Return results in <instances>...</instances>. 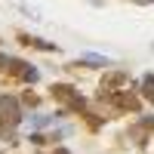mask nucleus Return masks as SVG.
I'll return each instance as SVG.
<instances>
[{
  "label": "nucleus",
  "instance_id": "f257e3e1",
  "mask_svg": "<svg viewBox=\"0 0 154 154\" xmlns=\"http://www.w3.org/2000/svg\"><path fill=\"white\" fill-rule=\"evenodd\" d=\"M86 65H96V68H108V59H102V56H83Z\"/></svg>",
  "mask_w": 154,
  "mask_h": 154
},
{
  "label": "nucleus",
  "instance_id": "f03ea898",
  "mask_svg": "<svg viewBox=\"0 0 154 154\" xmlns=\"http://www.w3.org/2000/svg\"><path fill=\"white\" fill-rule=\"evenodd\" d=\"M142 89H145V99H151V102H154V77H145Z\"/></svg>",
  "mask_w": 154,
  "mask_h": 154
},
{
  "label": "nucleus",
  "instance_id": "7ed1b4c3",
  "mask_svg": "<svg viewBox=\"0 0 154 154\" xmlns=\"http://www.w3.org/2000/svg\"><path fill=\"white\" fill-rule=\"evenodd\" d=\"M25 40H28V37H25ZM28 43H31V46H37V49H56L53 43H46V40H37V37H31Z\"/></svg>",
  "mask_w": 154,
  "mask_h": 154
},
{
  "label": "nucleus",
  "instance_id": "20e7f679",
  "mask_svg": "<svg viewBox=\"0 0 154 154\" xmlns=\"http://www.w3.org/2000/svg\"><path fill=\"white\" fill-rule=\"evenodd\" d=\"M56 154H71V151H65V148H56Z\"/></svg>",
  "mask_w": 154,
  "mask_h": 154
},
{
  "label": "nucleus",
  "instance_id": "39448f33",
  "mask_svg": "<svg viewBox=\"0 0 154 154\" xmlns=\"http://www.w3.org/2000/svg\"><path fill=\"white\" fill-rule=\"evenodd\" d=\"M136 3H151V0H136Z\"/></svg>",
  "mask_w": 154,
  "mask_h": 154
}]
</instances>
